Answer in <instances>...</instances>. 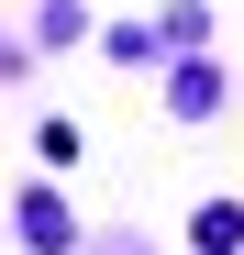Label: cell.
<instances>
[{"mask_svg":"<svg viewBox=\"0 0 244 255\" xmlns=\"http://www.w3.org/2000/svg\"><path fill=\"white\" fill-rule=\"evenodd\" d=\"M22 233L45 244V255H67V244H78V222H67V200H56V189H33V200H22Z\"/></svg>","mask_w":244,"mask_h":255,"instance_id":"1","label":"cell"}]
</instances>
